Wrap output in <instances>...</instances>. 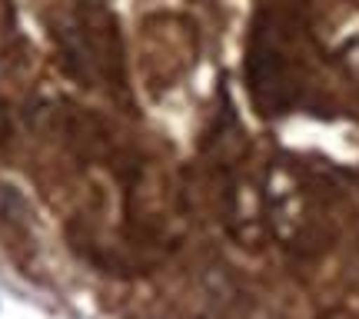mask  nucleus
<instances>
[{"instance_id":"nucleus-5","label":"nucleus","mask_w":359,"mask_h":319,"mask_svg":"<svg viewBox=\"0 0 359 319\" xmlns=\"http://www.w3.org/2000/svg\"><path fill=\"white\" fill-rule=\"evenodd\" d=\"M263 319H276V316H263Z\"/></svg>"},{"instance_id":"nucleus-1","label":"nucleus","mask_w":359,"mask_h":319,"mask_svg":"<svg viewBox=\"0 0 359 319\" xmlns=\"http://www.w3.org/2000/svg\"><path fill=\"white\" fill-rule=\"evenodd\" d=\"M250 87L257 103H263L266 110H280L286 103V64L276 47L259 43L250 53Z\"/></svg>"},{"instance_id":"nucleus-4","label":"nucleus","mask_w":359,"mask_h":319,"mask_svg":"<svg viewBox=\"0 0 359 319\" xmlns=\"http://www.w3.org/2000/svg\"><path fill=\"white\" fill-rule=\"evenodd\" d=\"M11 137V107H7V100L0 97V143Z\"/></svg>"},{"instance_id":"nucleus-2","label":"nucleus","mask_w":359,"mask_h":319,"mask_svg":"<svg viewBox=\"0 0 359 319\" xmlns=\"http://www.w3.org/2000/svg\"><path fill=\"white\" fill-rule=\"evenodd\" d=\"M226 213H230V233L243 246H257L263 240V200L253 183H233L226 196Z\"/></svg>"},{"instance_id":"nucleus-3","label":"nucleus","mask_w":359,"mask_h":319,"mask_svg":"<svg viewBox=\"0 0 359 319\" xmlns=\"http://www.w3.org/2000/svg\"><path fill=\"white\" fill-rule=\"evenodd\" d=\"M339 60H343L349 77L359 83V40H349L346 47H343V53H339Z\"/></svg>"}]
</instances>
